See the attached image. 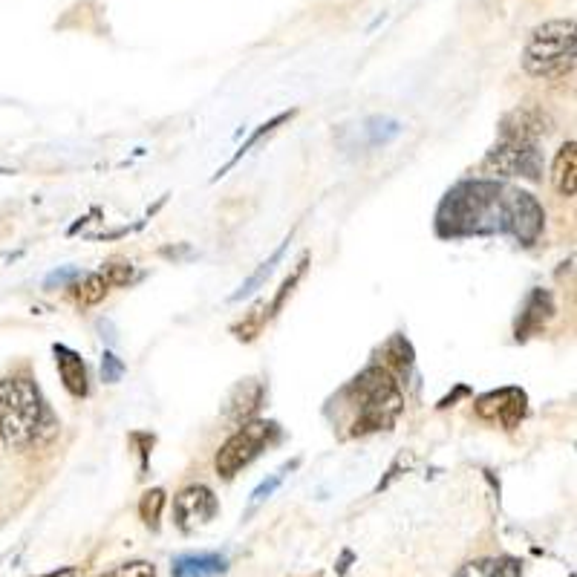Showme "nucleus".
<instances>
[{"label": "nucleus", "instance_id": "f257e3e1", "mask_svg": "<svg viewBox=\"0 0 577 577\" xmlns=\"http://www.w3.org/2000/svg\"><path fill=\"white\" fill-rule=\"evenodd\" d=\"M514 191L497 182H462L439 208V234H511Z\"/></svg>", "mask_w": 577, "mask_h": 577}, {"label": "nucleus", "instance_id": "f03ea898", "mask_svg": "<svg viewBox=\"0 0 577 577\" xmlns=\"http://www.w3.org/2000/svg\"><path fill=\"white\" fill-rule=\"evenodd\" d=\"M344 399L352 404V436L387 430L404 410L402 384L390 367H367L344 390Z\"/></svg>", "mask_w": 577, "mask_h": 577}, {"label": "nucleus", "instance_id": "7ed1b4c3", "mask_svg": "<svg viewBox=\"0 0 577 577\" xmlns=\"http://www.w3.org/2000/svg\"><path fill=\"white\" fill-rule=\"evenodd\" d=\"M47 404L29 378L0 381V436L9 448L32 445L47 427Z\"/></svg>", "mask_w": 577, "mask_h": 577}, {"label": "nucleus", "instance_id": "20e7f679", "mask_svg": "<svg viewBox=\"0 0 577 577\" xmlns=\"http://www.w3.org/2000/svg\"><path fill=\"white\" fill-rule=\"evenodd\" d=\"M577 55L575 21H549L537 26L523 50V67L526 73L537 78H560L572 73Z\"/></svg>", "mask_w": 577, "mask_h": 577}, {"label": "nucleus", "instance_id": "39448f33", "mask_svg": "<svg viewBox=\"0 0 577 577\" xmlns=\"http://www.w3.org/2000/svg\"><path fill=\"white\" fill-rule=\"evenodd\" d=\"M277 436H280V427L275 422H263V419L246 422L217 453V459H214L217 474L223 479H234L243 468H249L272 442H277Z\"/></svg>", "mask_w": 577, "mask_h": 577}, {"label": "nucleus", "instance_id": "423d86ee", "mask_svg": "<svg viewBox=\"0 0 577 577\" xmlns=\"http://www.w3.org/2000/svg\"><path fill=\"white\" fill-rule=\"evenodd\" d=\"M526 410L528 399L520 387H502V390H494V393H485L477 402L479 419L505 427V430L520 427V422L526 419Z\"/></svg>", "mask_w": 577, "mask_h": 577}, {"label": "nucleus", "instance_id": "0eeeda50", "mask_svg": "<svg viewBox=\"0 0 577 577\" xmlns=\"http://www.w3.org/2000/svg\"><path fill=\"white\" fill-rule=\"evenodd\" d=\"M485 168L497 171L502 176H528L537 179L540 176V156L534 142H517V139H502L500 148L488 153Z\"/></svg>", "mask_w": 577, "mask_h": 577}, {"label": "nucleus", "instance_id": "6e6552de", "mask_svg": "<svg viewBox=\"0 0 577 577\" xmlns=\"http://www.w3.org/2000/svg\"><path fill=\"white\" fill-rule=\"evenodd\" d=\"M220 511V502L214 497L211 488L205 485H191L185 491H179L174 500V520L182 531H194L211 523Z\"/></svg>", "mask_w": 577, "mask_h": 577}, {"label": "nucleus", "instance_id": "1a4fd4ad", "mask_svg": "<svg viewBox=\"0 0 577 577\" xmlns=\"http://www.w3.org/2000/svg\"><path fill=\"white\" fill-rule=\"evenodd\" d=\"M554 315V303L549 292L543 289H534L528 295L526 306L520 312V321H517V338H531L534 332L546 327V321Z\"/></svg>", "mask_w": 577, "mask_h": 577}, {"label": "nucleus", "instance_id": "9d476101", "mask_svg": "<svg viewBox=\"0 0 577 577\" xmlns=\"http://www.w3.org/2000/svg\"><path fill=\"white\" fill-rule=\"evenodd\" d=\"M55 364H58V373H61L64 387H67L76 399L87 396L90 384H87V367H84L81 355L70 350V347H64V344H58V347H55Z\"/></svg>", "mask_w": 577, "mask_h": 577}, {"label": "nucleus", "instance_id": "9b49d317", "mask_svg": "<svg viewBox=\"0 0 577 577\" xmlns=\"http://www.w3.org/2000/svg\"><path fill=\"white\" fill-rule=\"evenodd\" d=\"M223 554H188L174 563V577H217L226 572Z\"/></svg>", "mask_w": 577, "mask_h": 577}, {"label": "nucleus", "instance_id": "f8f14e48", "mask_svg": "<svg viewBox=\"0 0 577 577\" xmlns=\"http://www.w3.org/2000/svg\"><path fill=\"white\" fill-rule=\"evenodd\" d=\"M523 569L514 557H485L465 563L453 577H520Z\"/></svg>", "mask_w": 577, "mask_h": 577}, {"label": "nucleus", "instance_id": "ddd939ff", "mask_svg": "<svg viewBox=\"0 0 577 577\" xmlns=\"http://www.w3.org/2000/svg\"><path fill=\"white\" fill-rule=\"evenodd\" d=\"M575 174H577V153H575V142L563 145L557 159H554L552 168V182L557 188V194L563 197H575Z\"/></svg>", "mask_w": 577, "mask_h": 577}, {"label": "nucleus", "instance_id": "4468645a", "mask_svg": "<svg viewBox=\"0 0 577 577\" xmlns=\"http://www.w3.org/2000/svg\"><path fill=\"white\" fill-rule=\"evenodd\" d=\"M110 292V280L104 277V272H93L87 275L78 286H73V295L81 306H96L99 301H104V295Z\"/></svg>", "mask_w": 577, "mask_h": 577}, {"label": "nucleus", "instance_id": "2eb2a0df", "mask_svg": "<svg viewBox=\"0 0 577 577\" xmlns=\"http://www.w3.org/2000/svg\"><path fill=\"white\" fill-rule=\"evenodd\" d=\"M286 246H289V240H286V243H283V246H280V249H277L275 254H272V257H269V260H266V263H263V266H260V269H257V272H254V275H251L249 280L237 289V292H234V295H231V301H243V298H249L251 292H254V289H257L266 277L275 272V266L280 263V257H283Z\"/></svg>", "mask_w": 577, "mask_h": 577}, {"label": "nucleus", "instance_id": "dca6fc26", "mask_svg": "<svg viewBox=\"0 0 577 577\" xmlns=\"http://www.w3.org/2000/svg\"><path fill=\"white\" fill-rule=\"evenodd\" d=\"M162 508H165V491H162V488L148 491V494L142 497V502H139V514H142V520H145L151 528H159Z\"/></svg>", "mask_w": 577, "mask_h": 577}, {"label": "nucleus", "instance_id": "f3484780", "mask_svg": "<svg viewBox=\"0 0 577 577\" xmlns=\"http://www.w3.org/2000/svg\"><path fill=\"white\" fill-rule=\"evenodd\" d=\"M292 116H295V113H283V116H277V119H272L269 125L260 127V130H257L254 136H251L249 142H246V145L240 148V153H237V156H234V159H231V162H228L226 168H223V171H220V174H217V176H223V174H226V171H228V168H234V165H237V162H240V159H243V156H246V153H249L251 148H254V145H257V142H260L263 136H266V133H272V130H275V127H280V125H286V122H289Z\"/></svg>", "mask_w": 577, "mask_h": 577}, {"label": "nucleus", "instance_id": "a211bd4d", "mask_svg": "<svg viewBox=\"0 0 577 577\" xmlns=\"http://www.w3.org/2000/svg\"><path fill=\"white\" fill-rule=\"evenodd\" d=\"M99 577H156V569H153V563L136 560V563H122V566H116Z\"/></svg>", "mask_w": 577, "mask_h": 577}, {"label": "nucleus", "instance_id": "6ab92c4d", "mask_svg": "<svg viewBox=\"0 0 577 577\" xmlns=\"http://www.w3.org/2000/svg\"><path fill=\"white\" fill-rule=\"evenodd\" d=\"M303 272H306V257H303L301 263H298V269H295V275H292V277H286V283H283V286H280V292H277L275 303H272V306H269V312H272V315H277V312H280V306H283V303H286V298H289V295H292V292H295V286H298V283H301Z\"/></svg>", "mask_w": 577, "mask_h": 577}, {"label": "nucleus", "instance_id": "aec40b11", "mask_svg": "<svg viewBox=\"0 0 577 577\" xmlns=\"http://www.w3.org/2000/svg\"><path fill=\"white\" fill-rule=\"evenodd\" d=\"M101 272H104V277L110 280V286H127V283L136 277L130 263H110V266H104Z\"/></svg>", "mask_w": 577, "mask_h": 577}, {"label": "nucleus", "instance_id": "412c9836", "mask_svg": "<svg viewBox=\"0 0 577 577\" xmlns=\"http://www.w3.org/2000/svg\"><path fill=\"white\" fill-rule=\"evenodd\" d=\"M101 376H104V381L116 384L119 378L125 376V364H122L113 352H104V361H101Z\"/></svg>", "mask_w": 577, "mask_h": 577}, {"label": "nucleus", "instance_id": "4be33fe9", "mask_svg": "<svg viewBox=\"0 0 577 577\" xmlns=\"http://www.w3.org/2000/svg\"><path fill=\"white\" fill-rule=\"evenodd\" d=\"M280 479H283V471H280V474H275V477L269 479V482H263V485H260V488H257V491H254V505H257V502H263L266 500V497H269V494H272V491H275L277 485H280Z\"/></svg>", "mask_w": 577, "mask_h": 577}, {"label": "nucleus", "instance_id": "5701e85b", "mask_svg": "<svg viewBox=\"0 0 577 577\" xmlns=\"http://www.w3.org/2000/svg\"><path fill=\"white\" fill-rule=\"evenodd\" d=\"M73 277H78V269H61V272H52L50 277H47V286H61V283H67V280H73Z\"/></svg>", "mask_w": 577, "mask_h": 577}, {"label": "nucleus", "instance_id": "b1692460", "mask_svg": "<svg viewBox=\"0 0 577 577\" xmlns=\"http://www.w3.org/2000/svg\"><path fill=\"white\" fill-rule=\"evenodd\" d=\"M50 577H76V572H73V569H67V572H61V575L55 572V575H50Z\"/></svg>", "mask_w": 577, "mask_h": 577}]
</instances>
